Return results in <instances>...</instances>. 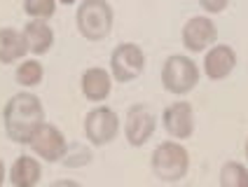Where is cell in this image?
I'll list each match as a JSON object with an SVG mask.
<instances>
[{
    "instance_id": "8fae6325",
    "label": "cell",
    "mask_w": 248,
    "mask_h": 187,
    "mask_svg": "<svg viewBox=\"0 0 248 187\" xmlns=\"http://www.w3.org/2000/svg\"><path fill=\"white\" fill-rule=\"evenodd\" d=\"M236 68V54L230 45H216L204 56V73L211 80H225Z\"/></svg>"
},
{
    "instance_id": "e0dca14e",
    "label": "cell",
    "mask_w": 248,
    "mask_h": 187,
    "mask_svg": "<svg viewBox=\"0 0 248 187\" xmlns=\"http://www.w3.org/2000/svg\"><path fill=\"white\" fill-rule=\"evenodd\" d=\"M220 187H248V169L241 161H225L220 169Z\"/></svg>"
},
{
    "instance_id": "ac0fdd59",
    "label": "cell",
    "mask_w": 248,
    "mask_h": 187,
    "mask_svg": "<svg viewBox=\"0 0 248 187\" xmlns=\"http://www.w3.org/2000/svg\"><path fill=\"white\" fill-rule=\"evenodd\" d=\"M92 150L84 145V143H80V140H73V143H68V147H66V155H63V159H61V164L66 166V169H80V166H87L89 161H92Z\"/></svg>"
},
{
    "instance_id": "5bb4252c",
    "label": "cell",
    "mask_w": 248,
    "mask_h": 187,
    "mask_svg": "<svg viewBox=\"0 0 248 187\" xmlns=\"http://www.w3.org/2000/svg\"><path fill=\"white\" fill-rule=\"evenodd\" d=\"M24 38L31 54H45L54 45V31L45 19H31L24 26Z\"/></svg>"
},
{
    "instance_id": "9a60e30c",
    "label": "cell",
    "mask_w": 248,
    "mask_h": 187,
    "mask_svg": "<svg viewBox=\"0 0 248 187\" xmlns=\"http://www.w3.org/2000/svg\"><path fill=\"white\" fill-rule=\"evenodd\" d=\"M7 175H10L12 187H35L42 175V166L35 157L21 155V157H16L12 161V169H10Z\"/></svg>"
},
{
    "instance_id": "ba28073f",
    "label": "cell",
    "mask_w": 248,
    "mask_h": 187,
    "mask_svg": "<svg viewBox=\"0 0 248 187\" xmlns=\"http://www.w3.org/2000/svg\"><path fill=\"white\" fill-rule=\"evenodd\" d=\"M28 145H31V150H33L38 157H42L45 161H61L63 155H66L68 140H66V136L59 131V126L45 122L40 129L35 131V136L31 138Z\"/></svg>"
},
{
    "instance_id": "7c38bea8",
    "label": "cell",
    "mask_w": 248,
    "mask_h": 187,
    "mask_svg": "<svg viewBox=\"0 0 248 187\" xmlns=\"http://www.w3.org/2000/svg\"><path fill=\"white\" fill-rule=\"evenodd\" d=\"M110 87H112V75L106 68H87L82 73V80H80V89H82L84 98L89 101H106L110 96Z\"/></svg>"
},
{
    "instance_id": "ffe728a7",
    "label": "cell",
    "mask_w": 248,
    "mask_h": 187,
    "mask_svg": "<svg viewBox=\"0 0 248 187\" xmlns=\"http://www.w3.org/2000/svg\"><path fill=\"white\" fill-rule=\"evenodd\" d=\"M199 5L206 10V12H222L227 5H230V0H199Z\"/></svg>"
},
{
    "instance_id": "9c48e42d",
    "label": "cell",
    "mask_w": 248,
    "mask_h": 187,
    "mask_svg": "<svg viewBox=\"0 0 248 187\" xmlns=\"http://www.w3.org/2000/svg\"><path fill=\"white\" fill-rule=\"evenodd\" d=\"M180 35H183V45L190 52H204L218 38V28L208 16H192L185 21Z\"/></svg>"
},
{
    "instance_id": "d6986e66",
    "label": "cell",
    "mask_w": 248,
    "mask_h": 187,
    "mask_svg": "<svg viewBox=\"0 0 248 187\" xmlns=\"http://www.w3.org/2000/svg\"><path fill=\"white\" fill-rule=\"evenodd\" d=\"M24 10L31 19H49L56 12V0H24Z\"/></svg>"
},
{
    "instance_id": "5b68a950",
    "label": "cell",
    "mask_w": 248,
    "mask_h": 187,
    "mask_svg": "<svg viewBox=\"0 0 248 187\" xmlns=\"http://www.w3.org/2000/svg\"><path fill=\"white\" fill-rule=\"evenodd\" d=\"M145 70V54L136 42H122L110 54V75L117 82H134Z\"/></svg>"
},
{
    "instance_id": "7a4b0ae2",
    "label": "cell",
    "mask_w": 248,
    "mask_h": 187,
    "mask_svg": "<svg viewBox=\"0 0 248 187\" xmlns=\"http://www.w3.org/2000/svg\"><path fill=\"white\" fill-rule=\"evenodd\" d=\"M75 19H78V31L82 33V38L98 42L110 35L115 12L108 0H82Z\"/></svg>"
},
{
    "instance_id": "cb8c5ba5",
    "label": "cell",
    "mask_w": 248,
    "mask_h": 187,
    "mask_svg": "<svg viewBox=\"0 0 248 187\" xmlns=\"http://www.w3.org/2000/svg\"><path fill=\"white\" fill-rule=\"evenodd\" d=\"M246 159H248V138H246Z\"/></svg>"
},
{
    "instance_id": "4fadbf2b",
    "label": "cell",
    "mask_w": 248,
    "mask_h": 187,
    "mask_svg": "<svg viewBox=\"0 0 248 187\" xmlns=\"http://www.w3.org/2000/svg\"><path fill=\"white\" fill-rule=\"evenodd\" d=\"M28 54L24 31L12 26L0 28V63H16Z\"/></svg>"
},
{
    "instance_id": "8992f818",
    "label": "cell",
    "mask_w": 248,
    "mask_h": 187,
    "mask_svg": "<svg viewBox=\"0 0 248 187\" xmlns=\"http://www.w3.org/2000/svg\"><path fill=\"white\" fill-rule=\"evenodd\" d=\"M120 134V117L108 106H98L84 117V136L92 145H106Z\"/></svg>"
},
{
    "instance_id": "3957f363",
    "label": "cell",
    "mask_w": 248,
    "mask_h": 187,
    "mask_svg": "<svg viewBox=\"0 0 248 187\" xmlns=\"http://www.w3.org/2000/svg\"><path fill=\"white\" fill-rule=\"evenodd\" d=\"M152 173L164 183H176L185 178L190 169V155L178 140H164L152 152Z\"/></svg>"
},
{
    "instance_id": "44dd1931",
    "label": "cell",
    "mask_w": 248,
    "mask_h": 187,
    "mask_svg": "<svg viewBox=\"0 0 248 187\" xmlns=\"http://www.w3.org/2000/svg\"><path fill=\"white\" fill-rule=\"evenodd\" d=\"M49 187H82L78 180H68V178H61V180H56V183H52Z\"/></svg>"
},
{
    "instance_id": "30bf717a",
    "label": "cell",
    "mask_w": 248,
    "mask_h": 187,
    "mask_svg": "<svg viewBox=\"0 0 248 187\" xmlns=\"http://www.w3.org/2000/svg\"><path fill=\"white\" fill-rule=\"evenodd\" d=\"M162 122H164L166 134L173 140L190 138L194 131V110L187 101H178V103H173V106H169L164 110Z\"/></svg>"
},
{
    "instance_id": "277c9868",
    "label": "cell",
    "mask_w": 248,
    "mask_h": 187,
    "mask_svg": "<svg viewBox=\"0 0 248 187\" xmlns=\"http://www.w3.org/2000/svg\"><path fill=\"white\" fill-rule=\"evenodd\" d=\"M199 82V68L190 56L173 54L162 66V84L171 94H187L192 92Z\"/></svg>"
},
{
    "instance_id": "2e32d148",
    "label": "cell",
    "mask_w": 248,
    "mask_h": 187,
    "mask_svg": "<svg viewBox=\"0 0 248 187\" xmlns=\"http://www.w3.org/2000/svg\"><path fill=\"white\" fill-rule=\"evenodd\" d=\"M45 78V68H42L40 61H35V59H26V61H21L19 66H16V73H14V80L19 82L21 87H38Z\"/></svg>"
},
{
    "instance_id": "603a6c76",
    "label": "cell",
    "mask_w": 248,
    "mask_h": 187,
    "mask_svg": "<svg viewBox=\"0 0 248 187\" xmlns=\"http://www.w3.org/2000/svg\"><path fill=\"white\" fill-rule=\"evenodd\" d=\"M56 2H63V5H73L75 0H56Z\"/></svg>"
},
{
    "instance_id": "52a82bcc",
    "label": "cell",
    "mask_w": 248,
    "mask_h": 187,
    "mask_svg": "<svg viewBox=\"0 0 248 187\" xmlns=\"http://www.w3.org/2000/svg\"><path fill=\"white\" fill-rule=\"evenodd\" d=\"M155 129H157V117H155L150 106L136 103V106L129 108L126 120H124V136H126L129 145L134 147L145 145L152 138Z\"/></svg>"
},
{
    "instance_id": "7402d4cb",
    "label": "cell",
    "mask_w": 248,
    "mask_h": 187,
    "mask_svg": "<svg viewBox=\"0 0 248 187\" xmlns=\"http://www.w3.org/2000/svg\"><path fill=\"white\" fill-rule=\"evenodd\" d=\"M5 175H7V171H5V164H2V159H0V187H2V183H5Z\"/></svg>"
},
{
    "instance_id": "6da1fadb",
    "label": "cell",
    "mask_w": 248,
    "mask_h": 187,
    "mask_svg": "<svg viewBox=\"0 0 248 187\" xmlns=\"http://www.w3.org/2000/svg\"><path fill=\"white\" fill-rule=\"evenodd\" d=\"M2 120H5L7 138L14 143L26 145L35 136V131L45 124V108H42L40 98L35 94L19 92L5 103Z\"/></svg>"
}]
</instances>
